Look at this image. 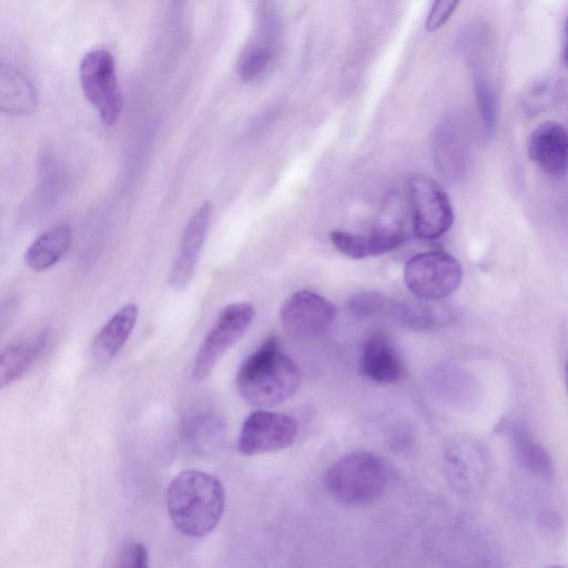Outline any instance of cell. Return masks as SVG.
Instances as JSON below:
<instances>
[{"label":"cell","instance_id":"52a82bcc","mask_svg":"<svg viewBox=\"0 0 568 568\" xmlns=\"http://www.w3.org/2000/svg\"><path fill=\"white\" fill-rule=\"evenodd\" d=\"M415 234L425 240L444 235L454 221L453 207L443 186L426 175H414L408 182Z\"/></svg>","mask_w":568,"mask_h":568},{"label":"cell","instance_id":"7402d4cb","mask_svg":"<svg viewBox=\"0 0 568 568\" xmlns=\"http://www.w3.org/2000/svg\"><path fill=\"white\" fill-rule=\"evenodd\" d=\"M224 423L212 412L193 413L184 423V434L190 445L199 452H212L223 440Z\"/></svg>","mask_w":568,"mask_h":568},{"label":"cell","instance_id":"d6986e66","mask_svg":"<svg viewBox=\"0 0 568 568\" xmlns=\"http://www.w3.org/2000/svg\"><path fill=\"white\" fill-rule=\"evenodd\" d=\"M510 440L517 460L531 474L549 478L554 464L548 450L536 439L529 426L516 419L510 427Z\"/></svg>","mask_w":568,"mask_h":568},{"label":"cell","instance_id":"277c9868","mask_svg":"<svg viewBox=\"0 0 568 568\" xmlns=\"http://www.w3.org/2000/svg\"><path fill=\"white\" fill-rule=\"evenodd\" d=\"M79 77L84 97L102 122L116 123L122 114L123 97L112 54L104 49L88 52L80 62Z\"/></svg>","mask_w":568,"mask_h":568},{"label":"cell","instance_id":"44dd1931","mask_svg":"<svg viewBox=\"0 0 568 568\" xmlns=\"http://www.w3.org/2000/svg\"><path fill=\"white\" fill-rule=\"evenodd\" d=\"M272 27L251 39L240 52L236 61L237 75L243 81H253L267 69L272 57Z\"/></svg>","mask_w":568,"mask_h":568},{"label":"cell","instance_id":"2e32d148","mask_svg":"<svg viewBox=\"0 0 568 568\" xmlns=\"http://www.w3.org/2000/svg\"><path fill=\"white\" fill-rule=\"evenodd\" d=\"M139 316L134 303L122 306L101 327L91 344V355L98 363H108L121 351L132 333Z\"/></svg>","mask_w":568,"mask_h":568},{"label":"cell","instance_id":"ba28073f","mask_svg":"<svg viewBox=\"0 0 568 568\" xmlns=\"http://www.w3.org/2000/svg\"><path fill=\"white\" fill-rule=\"evenodd\" d=\"M296 420L284 413L257 409L244 420L237 439L239 452L255 456L290 447L297 437Z\"/></svg>","mask_w":568,"mask_h":568},{"label":"cell","instance_id":"3957f363","mask_svg":"<svg viewBox=\"0 0 568 568\" xmlns=\"http://www.w3.org/2000/svg\"><path fill=\"white\" fill-rule=\"evenodd\" d=\"M389 479L390 470L382 457L369 452H353L327 469L324 483L338 503L363 506L379 498Z\"/></svg>","mask_w":568,"mask_h":568},{"label":"cell","instance_id":"6da1fadb","mask_svg":"<svg viewBox=\"0 0 568 568\" xmlns=\"http://www.w3.org/2000/svg\"><path fill=\"white\" fill-rule=\"evenodd\" d=\"M165 503L179 531L189 537H203L214 530L223 516L225 490L216 476L187 469L172 479Z\"/></svg>","mask_w":568,"mask_h":568},{"label":"cell","instance_id":"8992f818","mask_svg":"<svg viewBox=\"0 0 568 568\" xmlns=\"http://www.w3.org/2000/svg\"><path fill=\"white\" fill-rule=\"evenodd\" d=\"M255 315L248 302L226 305L205 335L192 365V378L205 379L222 356L242 337Z\"/></svg>","mask_w":568,"mask_h":568},{"label":"cell","instance_id":"4fadbf2b","mask_svg":"<svg viewBox=\"0 0 568 568\" xmlns=\"http://www.w3.org/2000/svg\"><path fill=\"white\" fill-rule=\"evenodd\" d=\"M445 463L449 480L463 489L479 487L489 467L487 452L480 443L467 438L457 439L447 447Z\"/></svg>","mask_w":568,"mask_h":568},{"label":"cell","instance_id":"9a60e30c","mask_svg":"<svg viewBox=\"0 0 568 568\" xmlns=\"http://www.w3.org/2000/svg\"><path fill=\"white\" fill-rule=\"evenodd\" d=\"M51 337V332L45 329L6 346L0 355L1 386L10 384L28 373L45 353Z\"/></svg>","mask_w":568,"mask_h":568},{"label":"cell","instance_id":"30bf717a","mask_svg":"<svg viewBox=\"0 0 568 568\" xmlns=\"http://www.w3.org/2000/svg\"><path fill=\"white\" fill-rule=\"evenodd\" d=\"M212 220V205L203 202L189 219L180 241V246L169 273L168 283L180 290L185 287L194 275Z\"/></svg>","mask_w":568,"mask_h":568},{"label":"cell","instance_id":"5bb4252c","mask_svg":"<svg viewBox=\"0 0 568 568\" xmlns=\"http://www.w3.org/2000/svg\"><path fill=\"white\" fill-rule=\"evenodd\" d=\"M358 364L362 375L377 384L395 383L404 374V364L398 351L386 336L381 334L366 339Z\"/></svg>","mask_w":568,"mask_h":568},{"label":"cell","instance_id":"7c38bea8","mask_svg":"<svg viewBox=\"0 0 568 568\" xmlns=\"http://www.w3.org/2000/svg\"><path fill=\"white\" fill-rule=\"evenodd\" d=\"M528 156L544 173L562 178L568 173V131L546 121L537 125L527 142Z\"/></svg>","mask_w":568,"mask_h":568},{"label":"cell","instance_id":"603a6c76","mask_svg":"<svg viewBox=\"0 0 568 568\" xmlns=\"http://www.w3.org/2000/svg\"><path fill=\"white\" fill-rule=\"evenodd\" d=\"M394 298L374 291H362L347 302L349 313L358 320L387 317Z\"/></svg>","mask_w":568,"mask_h":568},{"label":"cell","instance_id":"4316f807","mask_svg":"<svg viewBox=\"0 0 568 568\" xmlns=\"http://www.w3.org/2000/svg\"><path fill=\"white\" fill-rule=\"evenodd\" d=\"M564 61H565L566 65L568 67V43L564 51Z\"/></svg>","mask_w":568,"mask_h":568},{"label":"cell","instance_id":"cb8c5ba5","mask_svg":"<svg viewBox=\"0 0 568 568\" xmlns=\"http://www.w3.org/2000/svg\"><path fill=\"white\" fill-rule=\"evenodd\" d=\"M475 91L485 126L487 130H493L496 122L494 93L488 83L480 77L475 80Z\"/></svg>","mask_w":568,"mask_h":568},{"label":"cell","instance_id":"ffe728a7","mask_svg":"<svg viewBox=\"0 0 568 568\" xmlns=\"http://www.w3.org/2000/svg\"><path fill=\"white\" fill-rule=\"evenodd\" d=\"M72 242V230L60 225L36 239L24 253L28 268L40 272L52 267L68 252Z\"/></svg>","mask_w":568,"mask_h":568},{"label":"cell","instance_id":"7a4b0ae2","mask_svg":"<svg viewBox=\"0 0 568 568\" xmlns=\"http://www.w3.org/2000/svg\"><path fill=\"white\" fill-rule=\"evenodd\" d=\"M300 384V369L274 337L267 338L241 364L236 385L242 398L258 408L290 399Z\"/></svg>","mask_w":568,"mask_h":568},{"label":"cell","instance_id":"d4e9b609","mask_svg":"<svg viewBox=\"0 0 568 568\" xmlns=\"http://www.w3.org/2000/svg\"><path fill=\"white\" fill-rule=\"evenodd\" d=\"M460 0H434L426 19V29L430 32L442 28L453 16Z\"/></svg>","mask_w":568,"mask_h":568},{"label":"cell","instance_id":"9c48e42d","mask_svg":"<svg viewBox=\"0 0 568 568\" xmlns=\"http://www.w3.org/2000/svg\"><path fill=\"white\" fill-rule=\"evenodd\" d=\"M335 315L334 304L311 291L295 292L286 298L280 311L284 331L298 338L323 334L333 324Z\"/></svg>","mask_w":568,"mask_h":568},{"label":"cell","instance_id":"5b68a950","mask_svg":"<svg viewBox=\"0 0 568 568\" xmlns=\"http://www.w3.org/2000/svg\"><path fill=\"white\" fill-rule=\"evenodd\" d=\"M463 280L459 262L443 251H430L410 257L404 267L408 290L422 300L439 301L454 293Z\"/></svg>","mask_w":568,"mask_h":568},{"label":"cell","instance_id":"ac0fdd59","mask_svg":"<svg viewBox=\"0 0 568 568\" xmlns=\"http://www.w3.org/2000/svg\"><path fill=\"white\" fill-rule=\"evenodd\" d=\"M37 108V91L30 79L13 64L0 67V109L13 115H26Z\"/></svg>","mask_w":568,"mask_h":568},{"label":"cell","instance_id":"83f0119b","mask_svg":"<svg viewBox=\"0 0 568 568\" xmlns=\"http://www.w3.org/2000/svg\"><path fill=\"white\" fill-rule=\"evenodd\" d=\"M565 377H566V385H567V390H568V361L565 366Z\"/></svg>","mask_w":568,"mask_h":568},{"label":"cell","instance_id":"8fae6325","mask_svg":"<svg viewBox=\"0 0 568 568\" xmlns=\"http://www.w3.org/2000/svg\"><path fill=\"white\" fill-rule=\"evenodd\" d=\"M408 232L399 219L383 222L371 234H353L333 231L329 234L333 245L352 258H365L390 252L408 240Z\"/></svg>","mask_w":568,"mask_h":568},{"label":"cell","instance_id":"484cf974","mask_svg":"<svg viewBox=\"0 0 568 568\" xmlns=\"http://www.w3.org/2000/svg\"><path fill=\"white\" fill-rule=\"evenodd\" d=\"M148 550L141 542L126 544L120 551L119 566L120 567H148Z\"/></svg>","mask_w":568,"mask_h":568},{"label":"cell","instance_id":"e0dca14e","mask_svg":"<svg viewBox=\"0 0 568 568\" xmlns=\"http://www.w3.org/2000/svg\"><path fill=\"white\" fill-rule=\"evenodd\" d=\"M389 318L414 331H428L450 324L455 313L449 306L438 301L398 302L394 300Z\"/></svg>","mask_w":568,"mask_h":568},{"label":"cell","instance_id":"f1b7e54d","mask_svg":"<svg viewBox=\"0 0 568 568\" xmlns=\"http://www.w3.org/2000/svg\"><path fill=\"white\" fill-rule=\"evenodd\" d=\"M565 29L568 32V17H567V20H566Z\"/></svg>","mask_w":568,"mask_h":568}]
</instances>
